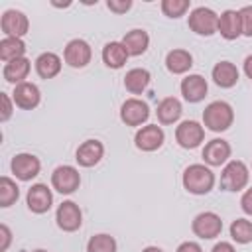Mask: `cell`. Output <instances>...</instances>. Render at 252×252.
Returning <instances> with one entry per match:
<instances>
[{
	"mask_svg": "<svg viewBox=\"0 0 252 252\" xmlns=\"http://www.w3.org/2000/svg\"><path fill=\"white\" fill-rule=\"evenodd\" d=\"M183 187L191 195H207L215 187V173L205 163H191L183 171Z\"/></svg>",
	"mask_w": 252,
	"mask_h": 252,
	"instance_id": "1",
	"label": "cell"
},
{
	"mask_svg": "<svg viewBox=\"0 0 252 252\" xmlns=\"http://www.w3.org/2000/svg\"><path fill=\"white\" fill-rule=\"evenodd\" d=\"M234 122V110L224 100H213L203 110V124L211 132H224Z\"/></svg>",
	"mask_w": 252,
	"mask_h": 252,
	"instance_id": "2",
	"label": "cell"
},
{
	"mask_svg": "<svg viewBox=\"0 0 252 252\" xmlns=\"http://www.w3.org/2000/svg\"><path fill=\"white\" fill-rule=\"evenodd\" d=\"M248 179H250V171H248L246 163L240 161V159H230L222 167V173H220V189L222 191H230V193L242 191L248 185Z\"/></svg>",
	"mask_w": 252,
	"mask_h": 252,
	"instance_id": "3",
	"label": "cell"
},
{
	"mask_svg": "<svg viewBox=\"0 0 252 252\" xmlns=\"http://www.w3.org/2000/svg\"><path fill=\"white\" fill-rule=\"evenodd\" d=\"M187 24H189L191 32H195L197 35L209 37V35L217 33V30H219V14L207 6H199L189 14Z\"/></svg>",
	"mask_w": 252,
	"mask_h": 252,
	"instance_id": "4",
	"label": "cell"
},
{
	"mask_svg": "<svg viewBox=\"0 0 252 252\" xmlns=\"http://www.w3.org/2000/svg\"><path fill=\"white\" fill-rule=\"evenodd\" d=\"M81 185V175L79 169L73 165H59L51 173V187L61 193V195H71L79 189Z\"/></svg>",
	"mask_w": 252,
	"mask_h": 252,
	"instance_id": "5",
	"label": "cell"
},
{
	"mask_svg": "<svg viewBox=\"0 0 252 252\" xmlns=\"http://www.w3.org/2000/svg\"><path fill=\"white\" fill-rule=\"evenodd\" d=\"M191 230H193L195 236H199L203 240H213L222 232V220H220V217L217 213L205 211V213H199L193 219Z\"/></svg>",
	"mask_w": 252,
	"mask_h": 252,
	"instance_id": "6",
	"label": "cell"
},
{
	"mask_svg": "<svg viewBox=\"0 0 252 252\" xmlns=\"http://www.w3.org/2000/svg\"><path fill=\"white\" fill-rule=\"evenodd\" d=\"M63 59L69 67L73 69H83L91 63L93 59V49L91 45L85 41V39H71L67 45H65V51H63Z\"/></svg>",
	"mask_w": 252,
	"mask_h": 252,
	"instance_id": "7",
	"label": "cell"
},
{
	"mask_svg": "<svg viewBox=\"0 0 252 252\" xmlns=\"http://www.w3.org/2000/svg\"><path fill=\"white\" fill-rule=\"evenodd\" d=\"M10 169L12 173L20 179V181H32L33 177L39 175L41 169V161L39 158H35L33 154H16L10 161Z\"/></svg>",
	"mask_w": 252,
	"mask_h": 252,
	"instance_id": "8",
	"label": "cell"
},
{
	"mask_svg": "<svg viewBox=\"0 0 252 252\" xmlns=\"http://www.w3.org/2000/svg\"><path fill=\"white\" fill-rule=\"evenodd\" d=\"M55 220H57V226L63 232H75L83 224V213H81V209H79L77 203L63 201L57 207V211H55Z\"/></svg>",
	"mask_w": 252,
	"mask_h": 252,
	"instance_id": "9",
	"label": "cell"
},
{
	"mask_svg": "<svg viewBox=\"0 0 252 252\" xmlns=\"http://www.w3.org/2000/svg\"><path fill=\"white\" fill-rule=\"evenodd\" d=\"M148 118H150V106L144 100L132 96V98H126L122 102V106H120V120L126 126H140Z\"/></svg>",
	"mask_w": 252,
	"mask_h": 252,
	"instance_id": "10",
	"label": "cell"
},
{
	"mask_svg": "<svg viewBox=\"0 0 252 252\" xmlns=\"http://www.w3.org/2000/svg\"><path fill=\"white\" fill-rule=\"evenodd\" d=\"M175 140L181 148L193 150L205 140V128L197 120H183L175 128Z\"/></svg>",
	"mask_w": 252,
	"mask_h": 252,
	"instance_id": "11",
	"label": "cell"
},
{
	"mask_svg": "<svg viewBox=\"0 0 252 252\" xmlns=\"http://www.w3.org/2000/svg\"><path fill=\"white\" fill-rule=\"evenodd\" d=\"M163 140H165V134H163L161 126H158V124H146L134 136V144L142 152H156V150H159L163 146Z\"/></svg>",
	"mask_w": 252,
	"mask_h": 252,
	"instance_id": "12",
	"label": "cell"
},
{
	"mask_svg": "<svg viewBox=\"0 0 252 252\" xmlns=\"http://www.w3.org/2000/svg\"><path fill=\"white\" fill-rule=\"evenodd\" d=\"M0 28L6 37H24L30 30V20L20 10H6L0 18Z\"/></svg>",
	"mask_w": 252,
	"mask_h": 252,
	"instance_id": "13",
	"label": "cell"
},
{
	"mask_svg": "<svg viewBox=\"0 0 252 252\" xmlns=\"http://www.w3.org/2000/svg\"><path fill=\"white\" fill-rule=\"evenodd\" d=\"M26 203H28V209L35 215H43L51 209L53 205V193L51 189L45 185V183H35L28 189V195H26Z\"/></svg>",
	"mask_w": 252,
	"mask_h": 252,
	"instance_id": "14",
	"label": "cell"
},
{
	"mask_svg": "<svg viewBox=\"0 0 252 252\" xmlns=\"http://www.w3.org/2000/svg\"><path fill=\"white\" fill-rule=\"evenodd\" d=\"M230 144L222 138H213L211 142L205 144L203 148V159L209 167H220V165H226L228 163V158H230Z\"/></svg>",
	"mask_w": 252,
	"mask_h": 252,
	"instance_id": "15",
	"label": "cell"
},
{
	"mask_svg": "<svg viewBox=\"0 0 252 252\" xmlns=\"http://www.w3.org/2000/svg\"><path fill=\"white\" fill-rule=\"evenodd\" d=\"M12 100L18 108L22 110H33L39 100H41V93H39V87L33 85V83H20L16 85L14 93H12Z\"/></svg>",
	"mask_w": 252,
	"mask_h": 252,
	"instance_id": "16",
	"label": "cell"
},
{
	"mask_svg": "<svg viewBox=\"0 0 252 252\" xmlns=\"http://www.w3.org/2000/svg\"><path fill=\"white\" fill-rule=\"evenodd\" d=\"M104 156V146L100 140H85L77 152H75V159L81 167H93L96 165Z\"/></svg>",
	"mask_w": 252,
	"mask_h": 252,
	"instance_id": "17",
	"label": "cell"
},
{
	"mask_svg": "<svg viewBox=\"0 0 252 252\" xmlns=\"http://www.w3.org/2000/svg\"><path fill=\"white\" fill-rule=\"evenodd\" d=\"M181 94L187 102H201L205 96H207V91H209V85L205 81V77L201 75H187L185 79H181Z\"/></svg>",
	"mask_w": 252,
	"mask_h": 252,
	"instance_id": "18",
	"label": "cell"
},
{
	"mask_svg": "<svg viewBox=\"0 0 252 252\" xmlns=\"http://www.w3.org/2000/svg\"><path fill=\"white\" fill-rule=\"evenodd\" d=\"M224 39L232 41L242 35V20L238 10H224L219 16V30H217Z\"/></svg>",
	"mask_w": 252,
	"mask_h": 252,
	"instance_id": "19",
	"label": "cell"
},
{
	"mask_svg": "<svg viewBox=\"0 0 252 252\" xmlns=\"http://www.w3.org/2000/svg\"><path fill=\"white\" fill-rule=\"evenodd\" d=\"M211 77H213V81H215L217 87H220V89H232L238 83L240 73H238V69H236L234 63H230V61H219L213 67Z\"/></svg>",
	"mask_w": 252,
	"mask_h": 252,
	"instance_id": "20",
	"label": "cell"
},
{
	"mask_svg": "<svg viewBox=\"0 0 252 252\" xmlns=\"http://www.w3.org/2000/svg\"><path fill=\"white\" fill-rule=\"evenodd\" d=\"M30 69H32V61L28 57H20V59H14V61L4 63L2 77H4L6 83L20 85V83H26V79L30 75Z\"/></svg>",
	"mask_w": 252,
	"mask_h": 252,
	"instance_id": "21",
	"label": "cell"
},
{
	"mask_svg": "<svg viewBox=\"0 0 252 252\" xmlns=\"http://www.w3.org/2000/svg\"><path fill=\"white\" fill-rule=\"evenodd\" d=\"M122 45L126 47L128 55H132V57L144 55L148 51V45H150V35H148L146 30H140V28L130 30L122 37Z\"/></svg>",
	"mask_w": 252,
	"mask_h": 252,
	"instance_id": "22",
	"label": "cell"
},
{
	"mask_svg": "<svg viewBox=\"0 0 252 252\" xmlns=\"http://www.w3.org/2000/svg\"><path fill=\"white\" fill-rule=\"evenodd\" d=\"M33 65H35V73H37L41 79H53V77L59 75L63 63H61V57H59L57 53L45 51V53L37 55V59H35Z\"/></svg>",
	"mask_w": 252,
	"mask_h": 252,
	"instance_id": "23",
	"label": "cell"
},
{
	"mask_svg": "<svg viewBox=\"0 0 252 252\" xmlns=\"http://www.w3.org/2000/svg\"><path fill=\"white\" fill-rule=\"evenodd\" d=\"M156 114H158V120L161 124H175L181 114H183V106H181V100L175 98V96H165L158 108H156Z\"/></svg>",
	"mask_w": 252,
	"mask_h": 252,
	"instance_id": "24",
	"label": "cell"
},
{
	"mask_svg": "<svg viewBox=\"0 0 252 252\" xmlns=\"http://www.w3.org/2000/svg\"><path fill=\"white\" fill-rule=\"evenodd\" d=\"M128 57L130 55H128L126 47L122 45V41H108L102 47V61L110 69H122L124 63L128 61Z\"/></svg>",
	"mask_w": 252,
	"mask_h": 252,
	"instance_id": "25",
	"label": "cell"
},
{
	"mask_svg": "<svg viewBox=\"0 0 252 252\" xmlns=\"http://www.w3.org/2000/svg\"><path fill=\"white\" fill-rule=\"evenodd\" d=\"M193 65V55L187 49H171L165 55V67L173 75H183L191 69Z\"/></svg>",
	"mask_w": 252,
	"mask_h": 252,
	"instance_id": "26",
	"label": "cell"
},
{
	"mask_svg": "<svg viewBox=\"0 0 252 252\" xmlns=\"http://www.w3.org/2000/svg\"><path fill=\"white\" fill-rule=\"evenodd\" d=\"M150 81H152V75H150L148 69L134 67V69H130V71L126 73V77H124V89H126L128 93H132V94H142V93L148 89Z\"/></svg>",
	"mask_w": 252,
	"mask_h": 252,
	"instance_id": "27",
	"label": "cell"
},
{
	"mask_svg": "<svg viewBox=\"0 0 252 252\" xmlns=\"http://www.w3.org/2000/svg\"><path fill=\"white\" fill-rule=\"evenodd\" d=\"M26 55V43L22 37H4L0 41V59L4 63L20 59Z\"/></svg>",
	"mask_w": 252,
	"mask_h": 252,
	"instance_id": "28",
	"label": "cell"
},
{
	"mask_svg": "<svg viewBox=\"0 0 252 252\" xmlns=\"http://www.w3.org/2000/svg\"><path fill=\"white\" fill-rule=\"evenodd\" d=\"M230 238L238 244H248L252 242V220L248 219H234L230 222Z\"/></svg>",
	"mask_w": 252,
	"mask_h": 252,
	"instance_id": "29",
	"label": "cell"
},
{
	"mask_svg": "<svg viewBox=\"0 0 252 252\" xmlns=\"http://www.w3.org/2000/svg\"><path fill=\"white\" fill-rule=\"evenodd\" d=\"M20 199V187L10 177H0V207H12Z\"/></svg>",
	"mask_w": 252,
	"mask_h": 252,
	"instance_id": "30",
	"label": "cell"
},
{
	"mask_svg": "<svg viewBox=\"0 0 252 252\" xmlns=\"http://www.w3.org/2000/svg\"><path fill=\"white\" fill-rule=\"evenodd\" d=\"M116 248L118 246H116L114 236L104 234V232L91 236L87 242V252H116Z\"/></svg>",
	"mask_w": 252,
	"mask_h": 252,
	"instance_id": "31",
	"label": "cell"
},
{
	"mask_svg": "<svg viewBox=\"0 0 252 252\" xmlns=\"http://www.w3.org/2000/svg\"><path fill=\"white\" fill-rule=\"evenodd\" d=\"M189 0H161V12L167 18H181L189 10Z\"/></svg>",
	"mask_w": 252,
	"mask_h": 252,
	"instance_id": "32",
	"label": "cell"
},
{
	"mask_svg": "<svg viewBox=\"0 0 252 252\" xmlns=\"http://www.w3.org/2000/svg\"><path fill=\"white\" fill-rule=\"evenodd\" d=\"M238 12H240V20H242V35L252 37V4L240 8Z\"/></svg>",
	"mask_w": 252,
	"mask_h": 252,
	"instance_id": "33",
	"label": "cell"
},
{
	"mask_svg": "<svg viewBox=\"0 0 252 252\" xmlns=\"http://www.w3.org/2000/svg\"><path fill=\"white\" fill-rule=\"evenodd\" d=\"M106 8L114 14H126L132 8V0H108Z\"/></svg>",
	"mask_w": 252,
	"mask_h": 252,
	"instance_id": "34",
	"label": "cell"
},
{
	"mask_svg": "<svg viewBox=\"0 0 252 252\" xmlns=\"http://www.w3.org/2000/svg\"><path fill=\"white\" fill-rule=\"evenodd\" d=\"M0 98H2V112H0V122H6V120H10V116H12V112H14V108H12V98H10V94L8 93H0Z\"/></svg>",
	"mask_w": 252,
	"mask_h": 252,
	"instance_id": "35",
	"label": "cell"
},
{
	"mask_svg": "<svg viewBox=\"0 0 252 252\" xmlns=\"http://www.w3.org/2000/svg\"><path fill=\"white\" fill-rule=\"evenodd\" d=\"M240 209H242L248 217H252V187L242 193V197H240Z\"/></svg>",
	"mask_w": 252,
	"mask_h": 252,
	"instance_id": "36",
	"label": "cell"
},
{
	"mask_svg": "<svg viewBox=\"0 0 252 252\" xmlns=\"http://www.w3.org/2000/svg\"><path fill=\"white\" fill-rule=\"evenodd\" d=\"M0 238H2L0 240V252H4L12 242V232H10V228L6 224H0Z\"/></svg>",
	"mask_w": 252,
	"mask_h": 252,
	"instance_id": "37",
	"label": "cell"
},
{
	"mask_svg": "<svg viewBox=\"0 0 252 252\" xmlns=\"http://www.w3.org/2000/svg\"><path fill=\"white\" fill-rule=\"evenodd\" d=\"M175 252H203V248H201L197 242L187 240V242H181V244L177 246V250H175Z\"/></svg>",
	"mask_w": 252,
	"mask_h": 252,
	"instance_id": "38",
	"label": "cell"
},
{
	"mask_svg": "<svg viewBox=\"0 0 252 252\" xmlns=\"http://www.w3.org/2000/svg\"><path fill=\"white\" fill-rule=\"evenodd\" d=\"M211 252H236V250H234V246H232L230 242L220 240V242H217V244L213 246V250H211Z\"/></svg>",
	"mask_w": 252,
	"mask_h": 252,
	"instance_id": "39",
	"label": "cell"
},
{
	"mask_svg": "<svg viewBox=\"0 0 252 252\" xmlns=\"http://www.w3.org/2000/svg\"><path fill=\"white\" fill-rule=\"evenodd\" d=\"M244 75H246L248 79H252V55H248V57L244 59Z\"/></svg>",
	"mask_w": 252,
	"mask_h": 252,
	"instance_id": "40",
	"label": "cell"
},
{
	"mask_svg": "<svg viewBox=\"0 0 252 252\" xmlns=\"http://www.w3.org/2000/svg\"><path fill=\"white\" fill-rule=\"evenodd\" d=\"M142 252H163V250H161L159 246H146Z\"/></svg>",
	"mask_w": 252,
	"mask_h": 252,
	"instance_id": "41",
	"label": "cell"
},
{
	"mask_svg": "<svg viewBox=\"0 0 252 252\" xmlns=\"http://www.w3.org/2000/svg\"><path fill=\"white\" fill-rule=\"evenodd\" d=\"M33 252H47V250H33Z\"/></svg>",
	"mask_w": 252,
	"mask_h": 252,
	"instance_id": "42",
	"label": "cell"
}]
</instances>
